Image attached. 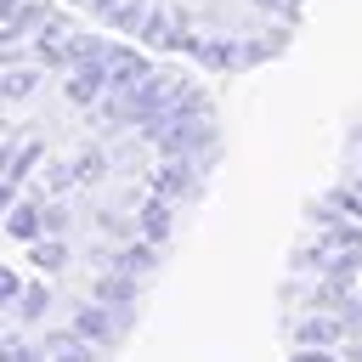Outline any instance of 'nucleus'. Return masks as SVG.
<instances>
[{
    "instance_id": "1",
    "label": "nucleus",
    "mask_w": 362,
    "mask_h": 362,
    "mask_svg": "<svg viewBox=\"0 0 362 362\" xmlns=\"http://www.w3.org/2000/svg\"><path fill=\"white\" fill-rule=\"evenodd\" d=\"M147 192H158V198H170V204L198 198V192H204V164H198V158H164V164L147 175Z\"/></svg>"
},
{
    "instance_id": "2",
    "label": "nucleus",
    "mask_w": 362,
    "mask_h": 362,
    "mask_svg": "<svg viewBox=\"0 0 362 362\" xmlns=\"http://www.w3.org/2000/svg\"><path fill=\"white\" fill-rule=\"evenodd\" d=\"M74 328L90 339V345H113L124 328H119V311L113 305H102V300H90V305H74Z\"/></svg>"
},
{
    "instance_id": "3",
    "label": "nucleus",
    "mask_w": 362,
    "mask_h": 362,
    "mask_svg": "<svg viewBox=\"0 0 362 362\" xmlns=\"http://www.w3.org/2000/svg\"><path fill=\"white\" fill-rule=\"evenodd\" d=\"M170 232H175V204L158 198V192H147V204L136 209V238H147V243H170Z\"/></svg>"
},
{
    "instance_id": "4",
    "label": "nucleus",
    "mask_w": 362,
    "mask_h": 362,
    "mask_svg": "<svg viewBox=\"0 0 362 362\" xmlns=\"http://www.w3.org/2000/svg\"><path fill=\"white\" fill-rule=\"evenodd\" d=\"M345 334H351V328H345L334 311H317V305H311V317L294 322V345H339Z\"/></svg>"
},
{
    "instance_id": "5",
    "label": "nucleus",
    "mask_w": 362,
    "mask_h": 362,
    "mask_svg": "<svg viewBox=\"0 0 362 362\" xmlns=\"http://www.w3.org/2000/svg\"><path fill=\"white\" fill-rule=\"evenodd\" d=\"M96 300H102V305H113V311H119V305H136V300H141V277H136V272L107 266V272L96 277Z\"/></svg>"
},
{
    "instance_id": "6",
    "label": "nucleus",
    "mask_w": 362,
    "mask_h": 362,
    "mask_svg": "<svg viewBox=\"0 0 362 362\" xmlns=\"http://www.w3.org/2000/svg\"><path fill=\"white\" fill-rule=\"evenodd\" d=\"M45 356H51V362H102V351H96L79 328H57V334H45Z\"/></svg>"
},
{
    "instance_id": "7",
    "label": "nucleus",
    "mask_w": 362,
    "mask_h": 362,
    "mask_svg": "<svg viewBox=\"0 0 362 362\" xmlns=\"http://www.w3.org/2000/svg\"><path fill=\"white\" fill-rule=\"evenodd\" d=\"M107 266H119V272H136V277H147V272L158 266V243H147V238H130V243H119V249L107 255Z\"/></svg>"
},
{
    "instance_id": "8",
    "label": "nucleus",
    "mask_w": 362,
    "mask_h": 362,
    "mask_svg": "<svg viewBox=\"0 0 362 362\" xmlns=\"http://www.w3.org/2000/svg\"><path fill=\"white\" fill-rule=\"evenodd\" d=\"M40 232H45V209H40V204H6V238L34 243Z\"/></svg>"
},
{
    "instance_id": "9",
    "label": "nucleus",
    "mask_w": 362,
    "mask_h": 362,
    "mask_svg": "<svg viewBox=\"0 0 362 362\" xmlns=\"http://www.w3.org/2000/svg\"><path fill=\"white\" fill-rule=\"evenodd\" d=\"M317 238L328 243V255H334V249H362V226H356L351 215H334V221H328Z\"/></svg>"
},
{
    "instance_id": "10",
    "label": "nucleus",
    "mask_w": 362,
    "mask_h": 362,
    "mask_svg": "<svg viewBox=\"0 0 362 362\" xmlns=\"http://www.w3.org/2000/svg\"><path fill=\"white\" fill-rule=\"evenodd\" d=\"M322 277H334V283H362V249H334Z\"/></svg>"
},
{
    "instance_id": "11",
    "label": "nucleus",
    "mask_w": 362,
    "mask_h": 362,
    "mask_svg": "<svg viewBox=\"0 0 362 362\" xmlns=\"http://www.w3.org/2000/svg\"><path fill=\"white\" fill-rule=\"evenodd\" d=\"M28 255H34L40 272H62V266H68V243H62V238H57V243H51V238H34Z\"/></svg>"
},
{
    "instance_id": "12",
    "label": "nucleus",
    "mask_w": 362,
    "mask_h": 362,
    "mask_svg": "<svg viewBox=\"0 0 362 362\" xmlns=\"http://www.w3.org/2000/svg\"><path fill=\"white\" fill-rule=\"evenodd\" d=\"M288 272H328V243L317 238V243H300L294 255H288Z\"/></svg>"
},
{
    "instance_id": "13",
    "label": "nucleus",
    "mask_w": 362,
    "mask_h": 362,
    "mask_svg": "<svg viewBox=\"0 0 362 362\" xmlns=\"http://www.w3.org/2000/svg\"><path fill=\"white\" fill-rule=\"evenodd\" d=\"M328 204H334L339 215L362 221V187H356V181H334V187H328Z\"/></svg>"
},
{
    "instance_id": "14",
    "label": "nucleus",
    "mask_w": 362,
    "mask_h": 362,
    "mask_svg": "<svg viewBox=\"0 0 362 362\" xmlns=\"http://www.w3.org/2000/svg\"><path fill=\"white\" fill-rule=\"evenodd\" d=\"M34 90V68H11L6 62V102H23Z\"/></svg>"
},
{
    "instance_id": "15",
    "label": "nucleus",
    "mask_w": 362,
    "mask_h": 362,
    "mask_svg": "<svg viewBox=\"0 0 362 362\" xmlns=\"http://www.w3.org/2000/svg\"><path fill=\"white\" fill-rule=\"evenodd\" d=\"M45 311H51V294H45L40 283H34V288H23V300H17V317H28V322H34V317H45Z\"/></svg>"
},
{
    "instance_id": "16",
    "label": "nucleus",
    "mask_w": 362,
    "mask_h": 362,
    "mask_svg": "<svg viewBox=\"0 0 362 362\" xmlns=\"http://www.w3.org/2000/svg\"><path fill=\"white\" fill-rule=\"evenodd\" d=\"M96 170L107 175V153H79V158H74V175H79V181H96Z\"/></svg>"
},
{
    "instance_id": "17",
    "label": "nucleus",
    "mask_w": 362,
    "mask_h": 362,
    "mask_svg": "<svg viewBox=\"0 0 362 362\" xmlns=\"http://www.w3.org/2000/svg\"><path fill=\"white\" fill-rule=\"evenodd\" d=\"M23 288H28V283H23V277H17L11 266H6V272H0V300H6V311H11L17 300H23Z\"/></svg>"
},
{
    "instance_id": "18",
    "label": "nucleus",
    "mask_w": 362,
    "mask_h": 362,
    "mask_svg": "<svg viewBox=\"0 0 362 362\" xmlns=\"http://www.w3.org/2000/svg\"><path fill=\"white\" fill-rule=\"evenodd\" d=\"M288 362H345V356H334V345H294Z\"/></svg>"
},
{
    "instance_id": "19",
    "label": "nucleus",
    "mask_w": 362,
    "mask_h": 362,
    "mask_svg": "<svg viewBox=\"0 0 362 362\" xmlns=\"http://www.w3.org/2000/svg\"><path fill=\"white\" fill-rule=\"evenodd\" d=\"M0 362H40V351H34L28 339H6V351H0Z\"/></svg>"
},
{
    "instance_id": "20",
    "label": "nucleus",
    "mask_w": 362,
    "mask_h": 362,
    "mask_svg": "<svg viewBox=\"0 0 362 362\" xmlns=\"http://www.w3.org/2000/svg\"><path fill=\"white\" fill-rule=\"evenodd\" d=\"M45 181H51L57 192H68V187H74L79 175H74V164H45Z\"/></svg>"
},
{
    "instance_id": "21",
    "label": "nucleus",
    "mask_w": 362,
    "mask_h": 362,
    "mask_svg": "<svg viewBox=\"0 0 362 362\" xmlns=\"http://www.w3.org/2000/svg\"><path fill=\"white\" fill-rule=\"evenodd\" d=\"M40 209H45V232H51V238H62V226H68V209H62V204H40Z\"/></svg>"
},
{
    "instance_id": "22",
    "label": "nucleus",
    "mask_w": 362,
    "mask_h": 362,
    "mask_svg": "<svg viewBox=\"0 0 362 362\" xmlns=\"http://www.w3.org/2000/svg\"><path fill=\"white\" fill-rule=\"evenodd\" d=\"M345 147H351V153H356V158H362V124H356V130H351V141H345Z\"/></svg>"
},
{
    "instance_id": "23",
    "label": "nucleus",
    "mask_w": 362,
    "mask_h": 362,
    "mask_svg": "<svg viewBox=\"0 0 362 362\" xmlns=\"http://www.w3.org/2000/svg\"><path fill=\"white\" fill-rule=\"evenodd\" d=\"M345 362H362V339H356V345H351V351H345Z\"/></svg>"
},
{
    "instance_id": "24",
    "label": "nucleus",
    "mask_w": 362,
    "mask_h": 362,
    "mask_svg": "<svg viewBox=\"0 0 362 362\" xmlns=\"http://www.w3.org/2000/svg\"><path fill=\"white\" fill-rule=\"evenodd\" d=\"M351 181H356V187H362V158H356V170H351Z\"/></svg>"
}]
</instances>
